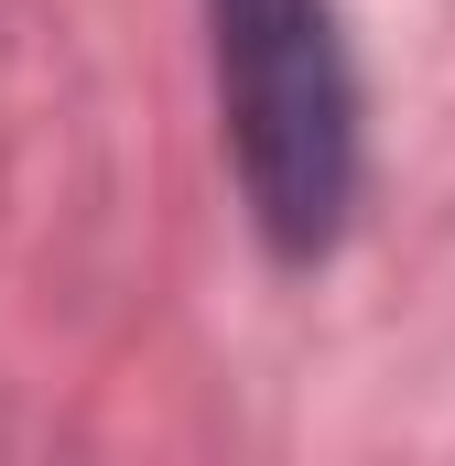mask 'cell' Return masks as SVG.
I'll use <instances>...</instances> for the list:
<instances>
[{"label":"cell","instance_id":"cell-1","mask_svg":"<svg viewBox=\"0 0 455 466\" xmlns=\"http://www.w3.org/2000/svg\"><path fill=\"white\" fill-rule=\"evenodd\" d=\"M207 66H217L228 174L260 249L282 271H315L358 218V55L337 0H207Z\"/></svg>","mask_w":455,"mask_h":466}]
</instances>
